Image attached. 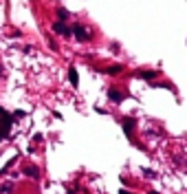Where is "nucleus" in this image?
<instances>
[{
  "instance_id": "obj_5",
  "label": "nucleus",
  "mask_w": 187,
  "mask_h": 194,
  "mask_svg": "<svg viewBox=\"0 0 187 194\" xmlns=\"http://www.w3.org/2000/svg\"><path fill=\"white\" fill-rule=\"evenodd\" d=\"M68 80H71V84H73V86H77V71H75V68L68 71Z\"/></svg>"
},
{
  "instance_id": "obj_3",
  "label": "nucleus",
  "mask_w": 187,
  "mask_h": 194,
  "mask_svg": "<svg viewBox=\"0 0 187 194\" xmlns=\"http://www.w3.org/2000/svg\"><path fill=\"white\" fill-rule=\"evenodd\" d=\"M108 95H110V99H112L114 104L123 102V93H121V90H117V88H110V93H108Z\"/></svg>"
},
{
  "instance_id": "obj_6",
  "label": "nucleus",
  "mask_w": 187,
  "mask_h": 194,
  "mask_svg": "<svg viewBox=\"0 0 187 194\" xmlns=\"http://www.w3.org/2000/svg\"><path fill=\"white\" fill-rule=\"evenodd\" d=\"M141 77H143V80H154V77H156V73H154V71H143V73H141Z\"/></svg>"
},
{
  "instance_id": "obj_7",
  "label": "nucleus",
  "mask_w": 187,
  "mask_h": 194,
  "mask_svg": "<svg viewBox=\"0 0 187 194\" xmlns=\"http://www.w3.org/2000/svg\"><path fill=\"white\" fill-rule=\"evenodd\" d=\"M24 172H27V174H31V177H38V170H35L33 165H29V168L24 170Z\"/></svg>"
},
{
  "instance_id": "obj_2",
  "label": "nucleus",
  "mask_w": 187,
  "mask_h": 194,
  "mask_svg": "<svg viewBox=\"0 0 187 194\" xmlns=\"http://www.w3.org/2000/svg\"><path fill=\"white\" fill-rule=\"evenodd\" d=\"M134 124H136V121H134L132 117H126V119H123V130H126V135H128V137H132V130H134Z\"/></svg>"
},
{
  "instance_id": "obj_4",
  "label": "nucleus",
  "mask_w": 187,
  "mask_h": 194,
  "mask_svg": "<svg viewBox=\"0 0 187 194\" xmlns=\"http://www.w3.org/2000/svg\"><path fill=\"white\" fill-rule=\"evenodd\" d=\"M55 31H57V33H62V35H68V33H71V29H66V24H62V22H57V24H55Z\"/></svg>"
},
{
  "instance_id": "obj_8",
  "label": "nucleus",
  "mask_w": 187,
  "mask_h": 194,
  "mask_svg": "<svg viewBox=\"0 0 187 194\" xmlns=\"http://www.w3.org/2000/svg\"><path fill=\"white\" fill-rule=\"evenodd\" d=\"M119 71H121V66H110L108 68V73H119Z\"/></svg>"
},
{
  "instance_id": "obj_1",
  "label": "nucleus",
  "mask_w": 187,
  "mask_h": 194,
  "mask_svg": "<svg viewBox=\"0 0 187 194\" xmlns=\"http://www.w3.org/2000/svg\"><path fill=\"white\" fill-rule=\"evenodd\" d=\"M73 33L77 35V40H88V38H90V31L84 29L82 24H75V27H73Z\"/></svg>"
}]
</instances>
